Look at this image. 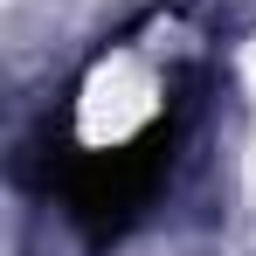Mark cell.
I'll list each match as a JSON object with an SVG mask.
<instances>
[{"instance_id":"obj_1","label":"cell","mask_w":256,"mask_h":256,"mask_svg":"<svg viewBox=\"0 0 256 256\" xmlns=\"http://www.w3.org/2000/svg\"><path fill=\"white\" fill-rule=\"evenodd\" d=\"M160 70L138 56V48H111V56H97L90 62L84 90H76V138L97 146V152H111V146H132L138 132L160 118Z\"/></svg>"},{"instance_id":"obj_2","label":"cell","mask_w":256,"mask_h":256,"mask_svg":"<svg viewBox=\"0 0 256 256\" xmlns=\"http://www.w3.org/2000/svg\"><path fill=\"white\" fill-rule=\"evenodd\" d=\"M242 90H250V97H256V35H250V42H242Z\"/></svg>"}]
</instances>
